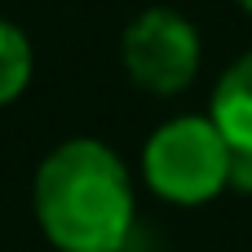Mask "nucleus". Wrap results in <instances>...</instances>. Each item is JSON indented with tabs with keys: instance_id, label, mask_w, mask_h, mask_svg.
<instances>
[{
	"instance_id": "obj_1",
	"label": "nucleus",
	"mask_w": 252,
	"mask_h": 252,
	"mask_svg": "<svg viewBox=\"0 0 252 252\" xmlns=\"http://www.w3.org/2000/svg\"><path fill=\"white\" fill-rule=\"evenodd\" d=\"M35 213L62 252H120L133 230V186L102 142H66L35 173Z\"/></svg>"
},
{
	"instance_id": "obj_2",
	"label": "nucleus",
	"mask_w": 252,
	"mask_h": 252,
	"mask_svg": "<svg viewBox=\"0 0 252 252\" xmlns=\"http://www.w3.org/2000/svg\"><path fill=\"white\" fill-rule=\"evenodd\" d=\"M142 173L159 199L195 208L221 195V186L230 182V146L208 115H177L151 133Z\"/></svg>"
},
{
	"instance_id": "obj_3",
	"label": "nucleus",
	"mask_w": 252,
	"mask_h": 252,
	"mask_svg": "<svg viewBox=\"0 0 252 252\" xmlns=\"http://www.w3.org/2000/svg\"><path fill=\"white\" fill-rule=\"evenodd\" d=\"M124 71L146 93H182L199 71V31L177 9H146L124 31Z\"/></svg>"
},
{
	"instance_id": "obj_4",
	"label": "nucleus",
	"mask_w": 252,
	"mask_h": 252,
	"mask_svg": "<svg viewBox=\"0 0 252 252\" xmlns=\"http://www.w3.org/2000/svg\"><path fill=\"white\" fill-rule=\"evenodd\" d=\"M208 120L217 124V133L226 137L230 151H248L252 155V53L230 62L226 75L217 80Z\"/></svg>"
},
{
	"instance_id": "obj_5",
	"label": "nucleus",
	"mask_w": 252,
	"mask_h": 252,
	"mask_svg": "<svg viewBox=\"0 0 252 252\" xmlns=\"http://www.w3.org/2000/svg\"><path fill=\"white\" fill-rule=\"evenodd\" d=\"M27 80H31V44L13 22L0 18V106L13 102L27 89Z\"/></svg>"
},
{
	"instance_id": "obj_6",
	"label": "nucleus",
	"mask_w": 252,
	"mask_h": 252,
	"mask_svg": "<svg viewBox=\"0 0 252 252\" xmlns=\"http://www.w3.org/2000/svg\"><path fill=\"white\" fill-rule=\"evenodd\" d=\"M226 186L252 195V155L248 151H230V182H226Z\"/></svg>"
},
{
	"instance_id": "obj_7",
	"label": "nucleus",
	"mask_w": 252,
	"mask_h": 252,
	"mask_svg": "<svg viewBox=\"0 0 252 252\" xmlns=\"http://www.w3.org/2000/svg\"><path fill=\"white\" fill-rule=\"evenodd\" d=\"M239 4H244V9H248V13H252V0H239Z\"/></svg>"
}]
</instances>
